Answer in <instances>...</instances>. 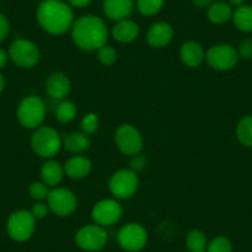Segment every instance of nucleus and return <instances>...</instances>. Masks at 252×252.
<instances>
[{
  "label": "nucleus",
  "instance_id": "f257e3e1",
  "mask_svg": "<svg viewBox=\"0 0 252 252\" xmlns=\"http://www.w3.org/2000/svg\"><path fill=\"white\" fill-rule=\"evenodd\" d=\"M108 28L103 19L95 15H84L72 25V38L77 47L84 51H98L106 45Z\"/></svg>",
  "mask_w": 252,
  "mask_h": 252
},
{
  "label": "nucleus",
  "instance_id": "f03ea898",
  "mask_svg": "<svg viewBox=\"0 0 252 252\" xmlns=\"http://www.w3.org/2000/svg\"><path fill=\"white\" fill-rule=\"evenodd\" d=\"M38 24L51 35L67 32L74 23L71 6L61 0H43L36 11Z\"/></svg>",
  "mask_w": 252,
  "mask_h": 252
},
{
  "label": "nucleus",
  "instance_id": "7ed1b4c3",
  "mask_svg": "<svg viewBox=\"0 0 252 252\" xmlns=\"http://www.w3.org/2000/svg\"><path fill=\"white\" fill-rule=\"evenodd\" d=\"M46 118V104L36 95H29L18 106V120L26 129H37Z\"/></svg>",
  "mask_w": 252,
  "mask_h": 252
},
{
  "label": "nucleus",
  "instance_id": "20e7f679",
  "mask_svg": "<svg viewBox=\"0 0 252 252\" xmlns=\"http://www.w3.org/2000/svg\"><path fill=\"white\" fill-rule=\"evenodd\" d=\"M62 146L58 132L50 126H40L31 136V147L37 156L51 158L56 156Z\"/></svg>",
  "mask_w": 252,
  "mask_h": 252
},
{
  "label": "nucleus",
  "instance_id": "39448f33",
  "mask_svg": "<svg viewBox=\"0 0 252 252\" xmlns=\"http://www.w3.org/2000/svg\"><path fill=\"white\" fill-rule=\"evenodd\" d=\"M9 58L21 68H32L40 61V50L32 41L18 38L9 47Z\"/></svg>",
  "mask_w": 252,
  "mask_h": 252
},
{
  "label": "nucleus",
  "instance_id": "423d86ee",
  "mask_svg": "<svg viewBox=\"0 0 252 252\" xmlns=\"http://www.w3.org/2000/svg\"><path fill=\"white\" fill-rule=\"evenodd\" d=\"M35 218L29 210H18L9 217L6 231L13 240L18 242L28 241L35 231Z\"/></svg>",
  "mask_w": 252,
  "mask_h": 252
},
{
  "label": "nucleus",
  "instance_id": "0eeeda50",
  "mask_svg": "<svg viewBox=\"0 0 252 252\" xmlns=\"http://www.w3.org/2000/svg\"><path fill=\"white\" fill-rule=\"evenodd\" d=\"M139 177L132 169H120L111 176L109 182L110 193L118 199H127L136 193Z\"/></svg>",
  "mask_w": 252,
  "mask_h": 252
},
{
  "label": "nucleus",
  "instance_id": "6e6552de",
  "mask_svg": "<svg viewBox=\"0 0 252 252\" xmlns=\"http://www.w3.org/2000/svg\"><path fill=\"white\" fill-rule=\"evenodd\" d=\"M115 144L121 154L126 156H136L144 147V140L135 126L123 124L115 131Z\"/></svg>",
  "mask_w": 252,
  "mask_h": 252
},
{
  "label": "nucleus",
  "instance_id": "1a4fd4ad",
  "mask_svg": "<svg viewBox=\"0 0 252 252\" xmlns=\"http://www.w3.org/2000/svg\"><path fill=\"white\" fill-rule=\"evenodd\" d=\"M239 58L237 51L226 43L212 46L205 53L208 64L217 71H230L236 66Z\"/></svg>",
  "mask_w": 252,
  "mask_h": 252
},
{
  "label": "nucleus",
  "instance_id": "9d476101",
  "mask_svg": "<svg viewBox=\"0 0 252 252\" xmlns=\"http://www.w3.org/2000/svg\"><path fill=\"white\" fill-rule=\"evenodd\" d=\"M149 240V234L142 225L136 222L124 225L118 234V242L121 249L136 252L144 249Z\"/></svg>",
  "mask_w": 252,
  "mask_h": 252
},
{
  "label": "nucleus",
  "instance_id": "9b49d317",
  "mask_svg": "<svg viewBox=\"0 0 252 252\" xmlns=\"http://www.w3.org/2000/svg\"><path fill=\"white\" fill-rule=\"evenodd\" d=\"M47 205L58 217H68L76 212L78 200L72 190L57 187L48 193Z\"/></svg>",
  "mask_w": 252,
  "mask_h": 252
},
{
  "label": "nucleus",
  "instance_id": "f8f14e48",
  "mask_svg": "<svg viewBox=\"0 0 252 252\" xmlns=\"http://www.w3.org/2000/svg\"><path fill=\"white\" fill-rule=\"evenodd\" d=\"M108 242L105 229L98 224H89L81 227L76 234V244L86 251L94 252L103 249Z\"/></svg>",
  "mask_w": 252,
  "mask_h": 252
},
{
  "label": "nucleus",
  "instance_id": "ddd939ff",
  "mask_svg": "<svg viewBox=\"0 0 252 252\" xmlns=\"http://www.w3.org/2000/svg\"><path fill=\"white\" fill-rule=\"evenodd\" d=\"M123 217V208L115 199H104L96 203L92 209V218L95 224L109 226L118 222Z\"/></svg>",
  "mask_w": 252,
  "mask_h": 252
},
{
  "label": "nucleus",
  "instance_id": "4468645a",
  "mask_svg": "<svg viewBox=\"0 0 252 252\" xmlns=\"http://www.w3.org/2000/svg\"><path fill=\"white\" fill-rule=\"evenodd\" d=\"M174 31L173 28L169 25L168 23H156L150 28L149 32H147V42L150 46L156 48L166 47L169 45L173 38Z\"/></svg>",
  "mask_w": 252,
  "mask_h": 252
},
{
  "label": "nucleus",
  "instance_id": "2eb2a0df",
  "mask_svg": "<svg viewBox=\"0 0 252 252\" xmlns=\"http://www.w3.org/2000/svg\"><path fill=\"white\" fill-rule=\"evenodd\" d=\"M134 9V0H104L103 11L110 20H125Z\"/></svg>",
  "mask_w": 252,
  "mask_h": 252
},
{
  "label": "nucleus",
  "instance_id": "dca6fc26",
  "mask_svg": "<svg viewBox=\"0 0 252 252\" xmlns=\"http://www.w3.org/2000/svg\"><path fill=\"white\" fill-rule=\"evenodd\" d=\"M46 91L48 95L52 96L53 99L66 98L71 92V82L68 77L63 73H52L46 81Z\"/></svg>",
  "mask_w": 252,
  "mask_h": 252
},
{
  "label": "nucleus",
  "instance_id": "f3484780",
  "mask_svg": "<svg viewBox=\"0 0 252 252\" xmlns=\"http://www.w3.org/2000/svg\"><path fill=\"white\" fill-rule=\"evenodd\" d=\"M179 56H181L182 62H183L187 67H190V68H195V67L200 66L205 58L204 50H203L202 46L198 42H195V41L184 42L181 47Z\"/></svg>",
  "mask_w": 252,
  "mask_h": 252
},
{
  "label": "nucleus",
  "instance_id": "a211bd4d",
  "mask_svg": "<svg viewBox=\"0 0 252 252\" xmlns=\"http://www.w3.org/2000/svg\"><path fill=\"white\" fill-rule=\"evenodd\" d=\"M139 32V25L135 21L127 20V19L116 21V24L111 29V35H113L114 40L121 43L132 42L134 40H136Z\"/></svg>",
  "mask_w": 252,
  "mask_h": 252
},
{
  "label": "nucleus",
  "instance_id": "6ab92c4d",
  "mask_svg": "<svg viewBox=\"0 0 252 252\" xmlns=\"http://www.w3.org/2000/svg\"><path fill=\"white\" fill-rule=\"evenodd\" d=\"M92 171V162L87 157L74 156L64 164V173L72 179H82L89 176Z\"/></svg>",
  "mask_w": 252,
  "mask_h": 252
},
{
  "label": "nucleus",
  "instance_id": "aec40b11",
  "mask_svg": "<svg viewBox=\"0 0 252 252\" xmlns=\"http://www.w3.org/2000/svg\"><path fill=\"white\" fill-rule=\"evenodd\" d=\"M64 168L57 161H47L41 168V178L47 187H56L62 182Z\"/></svg>",
  "mask_w": 252,
  "mask_h": 252
},
{
  "label": "nucleus",
  "instance_id": "412c9836",
  "mask_svg": "<svg viewBox=\"0 0 252 252\" xmlns=\"http://www.w3.org/2000/svg\"><path fill=\"white\" fill-rule=\"evenodd\" d=\"M232 9L229 3L225 1H217L213 3L208 9V18L213 24L221 25V24L227 23L230 19H232Z\"/></svg>",
  "mask_w": 252,
  "mask_h": 252
},
{
  "label": "nucleus",
  "instance_id": "4be33fe9",
  "mask_svg": "<svg viewBox=\"0 0 252 252\" xmlns=\"http://www.w3.org/2000/svg\"><path fill=\"white\" fill-rule=\"evenodd\" d=\"M63 146L72 154H82L89 149L91 140L84 132H72L66 136L63 141Z\"/></svg>",
  "mask_w": 252,
  "mask_h": 252
},
{
  "label": "nucleus",
  "instance_id": "5701e85b",
  "mask_svg": "<svg viewBox=\"0 0 252 252\" xmlns=\"http://www.w3.org/2000/svg\"><path fill=\"white\" fill-rule=\"evenodd\" d=\"M232 21L235 28L242 32H251L252 31V6L241 5L235 9L232 13Z\"/></svg>",
  "mask_w": 252,
  "mask_h": 252
},
{
  "label": "nucleus",
  "instance_id": "b1692460",
  "mask_svg": "<svg viewBox=\"0 0 252 252\" xmlns=\"http://www.w3.org/2000/svg\"><path fill=\"white\" fill-rule=\"evenodd\" d=\"M236 136L240 144L252 147V115H246L239 121L236 126Z\"/></svg>",
  "mask_w": 252,
  "mask_h": 252
},
{
  "label": "nucleus",
  "instance_id": "393cba45",
  "mask_svg": "<svg viewBox=\"0 0 252 252\" xmlns=\"http://www.w3.org/2000/svg\"><path fill=\"white\" fill-rule=\"evenodd\" d=\"M187 246L190 252H204L208 247L207 236L200 230H192L187 235Z\"/></svg>",
  "mask_w": 252,
  "mask_h": 252
},
{
  "label": "nucleus",
  "instance_id": "a878e982",
  "mask_svg": "<svg viewBox=\"0 0 252 252\" xmlns=\"http://www.w3.org/2000/svg\"><path fill=\"white\" fill-rule=\"evenodd\" d=\"M77 115V106L72 101L64 100L60 103L56 108V118L60 123H71Z\"/></svg>",
  "mask_w": 252,
  "mask_h": 252
},
{
  "label": "nucleus",
  "instance_id": "bb28decb",
  "mask_svg": "<svg viewBox=\"0 0 252 252\" xmlns=\"http://www.w3.org/2000/svg\"><path fill=\"white\" fill-rule=\"evenodd\" d=\"M164 0H137V10L144 16H154L163 8Z\"/></svg>",
  "mask_w": 252,
  "mask_h": 252
},
{
  "label": "nucleus",
  "instance_id": "cd10ccee",
  "mask_svg": "<svg viewBox=\"0 0 252 252\" xmlns=\"http://www.w3.org/2000/svg\"><path fill=\"white\" fill-rule=\"evenodd\" d=\"M207 252H232V244L227 237L217 236L208 244Z\"/></svg>",
  "mask_w": 252,
  "mask_h": 252
},
{
  "label": "nucleus",
  "instance_id": "c85d7f7f",
  "mask_svg": "<svg viewBox=\"0 0 252 252\" xmlns=\"http://www.w3.org/2000/svg\"><path fill=\"white\" fill-rule=\"evenodd\" d=\"M82 130L86 135H92L98 130L99 126V118L96 114L89 113L84 115V118L82 119Z\"/></svg>",
  "mask_w": 252,
  "mask_h": 252
},
{
  "label": "nucleus",
  "instance_id": "c756f323",
  "mask_svg": "<svg viewBox=\"0 0 252 252\" xmlns=\"http://www.w3.org/2000/svg\"><path fill=\"white\" fill-rule=\"evenodd\" d=\"M98 60L104 66H111L116 61V51L111 46L104 45L98 50Z\"/></svg>",
  "mask_w": 252,
  "mask_h": 252
},
{
  "label": "nucleus",
  "instance_id": "7c9ffc66",
  "mask_svg": "<svg viewBox=\"0 0 252 252\" xmlns=\"http://www.w3.org/2000/svg\"><path fill=\"white\" fill-rule=\"evenodd\" d=\"M29 193H30L31 198H33L35 200H43L47 199L50 190L43 182H33L29 187Z\"/></svg>",
  "mask_w": 252,
  "mask_h": 252
},
{
  "label": "nucleus",
  "instance_id": "2f4dec72",
  "mask_svg": "<svg viewBox=\"0 0 252 252\" xmlns=\"http://www.w3.org/2000/svg\"><path fill=\"white\" fill-rule=\"evenodd\" d=\"M239 57L244 60H251L252 58V40H245L239 46Z\"/></svg>",
  "mask_w": 252,
  "mask_h": 252
},
{
  "label": "nucleus",
  "instance_id": "473e14b6",
  "mask_svg": "<svg viewBox=\"0 0 252 252\" xmlns=\"http://www.w3.org/2000/svg\"><path fill=\"white\" fill-rule=\"evenodd\" d=\"M48 209H50V208H48L47 204H45V203L42 202H37L36 204H33L31 213H32L35 219H43V218L47 217Z\"/></svg>",
  "mask_w": 252,
  "mask_h": 252
},
{
  "label": "nucleus",
  "instance_id": "72a5a7b5",
  "mask_svg": "<svg viewBox=\"0 0 252 252\" xmlns=\"http://www.w3.org/2000/svg\"><path fill=\"white\" fill-rule=\"evenodd\" d=\"M9 31H10V24L8 19L3 14H0V42H3L8 37Z\"/></svg>",
  "mask_w": 252,
  "mask_h": 252
},
{
  "label": "nucleus",
  "instance_id": "f704fd0d",
  "mask_svg": "<svg viewBox=\"0 0 252 252\" xmlns=\"http://www.w3.org/2000/svg\"><path fill=\"white\" fill-rule=\"evenodd\" d=\"M146 166V161H145V157L144 156H140V155H136L134 158V161L131 162V169L132 171H140L144 167Z\"/></svg>",
  "mask_w": 252,
  "mask_h": 252
},
{
  "label": "nucleus",
  "instance_id": "c9c22d12",
  "mask_svg": "<svg viewBox=\"0 0 252 252\" xmlns=\"http://www.w3.org/2000/svg\"><path fill=\"white\" fill-rule=\"evenodd\" d=\"M68 3L74 8H86L92 3V0H68Z\"/></svg>",
  "mask_w": 252,
  "mask_h": 252
},
{
  "label": "nucleus",
  "instance_id": "e433bc0d",
  "mask_svg": "<svg viewBox=\"0 0 252 252\" xmlns=\"http://www.w3.org/2000/svg\"><path fill=\"white\" fill-rule=\"evenodd\" d=\"M192 3L194 4L197 8H209L213 3H214V0H192Z\"/></svg>",
  "mask_w": 252,
  "mask_h": 252
},
{
  "label": "nucleus",
  "instance_id": "4c0bfd02",
  "mask_svg": "<svg viewBox=\"0 0 252 252\" xmlns=\"http://www.w3.org/2000/svg\"><path fill=\"white\" fill-rule=\"evenodd\" d=\"M8 58H9L8 53L0 48V69L4 68V67L6 66V63H8Z\"/></svg>",
  "mask_w": 252,
  "mask_h": 252
},
{
  "label": "nucleus",
  "instance_id": "58836bf2",
  "mask_svg": "<svg viewBox=\"0 0 252 252\" xmlns=\"http://www.w3.org/2000/svg\"><path fill=\"white\" fill-rule=\"evenodd\" d=\"M229 1V4L231 6H236V8H239V6L244 5L245 0H227Z\"/></svg>",
  "mask_w": 252,
  "mask_h": 252
},
{
  "label": "nucleus",
  "instance_id": "ea45409f",
  "mask_svg": "<svg viewBox=\"0 0 252 252\" xmlns=\"http://www.w3.org/2000/svg\"><path fill=\"white\" fill-rule=\"evenodd\" d=\"M4 88H5V79H4L3 74L0 73V93L4 91Z\"/></svg>",
  "mask_w": 252,
  "mask_h": 252
}]
</instances>
